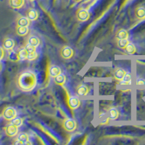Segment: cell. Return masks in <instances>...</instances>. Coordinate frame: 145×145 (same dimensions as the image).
<instances>
[{
    "label": "cell",
    "instance_id": "obj_1",
    "mask_svg": "<svg viewBox=\"0 0 145 145\" xmlns=\"http://www.w3.org/2000/svg\"><path fill=\"white\" fill-rule=\"evenodd\" d=\"M37 84L36 75L31 71H26L18 76L17 85L18 88L25 91H29L34 89Z\"/></svg>",
    "mask_w": 145,
    "mask_h": 145
},
{
    "label": "cell",
    "instance_id": "obj_2",
    "mask_svg": "<svg viewBox=\"0 0 145 145\" xmlns=\"http://www.w3.org/2000/svg\"><path fill=\"white\" fill-rule=\"evenodd\" d=\"M2 117L6 120H13L15 117H17V111L14 107H7L2 112Z\"/></svg>",
    "mask_w": 145,
    "mask_h": 145
},
{
    "label": "cell",
    "instance_id": "obj_3",
    "mask_svg": "<svg viewBox=\"0 0 145 145\" xmlns=\"http://www.w3.org/2000/svg\"><path fill=\"white\" fill-rule=\"evenodd\" d=\"M63 128L65 130L67 131L72 132L76 129L77 124H76V120L72 118H67L63 121Z\"/></svg>",
    "mask_w": 145,
    "mask_h": 145
},
{
    "label": "cell",
    "instance_id": "obj_4",
    "mask_svg": "<svg viewBox=\"0 0 145 145\" xmlns=\"http://www.w3.org/2000/svg\"><path fill=\"white\" fill-rule=\"evenodd\" d=\"M73 54H74V51L69 46H64L60 50V55L63 59H71L73 56Z\"/></svg>",
    "mask_w": 145,
    "mask_h": 145
},
{
    "label": "cell",
    "instance_id": "obj_5",
    "mask_svg": "<svg viewBox=\"0 0 145 145\" xmlns=\"http://www.w3.org/2000/svg\"><path fill=\"white\" fill-rule=\"evenodd\" d=\"M18 127L13 125L12 123L9 124L5 127V134L9 137H14L18 134Z\"/></svg>",
    "mask_w": 145,
    "mask_h": 145
},
{
    "label": "cell",
    "instance_id": "obj_6",
    "mask_svg": "<svg viewBox=\"0 0 145 145\" xmlns=\"http://www.w3.org/2000/svg\"><path fill=\"white\" fill-rule=\"evenodd\" d=\"M76 17H77V19L79 21L85 22L89 20L90 15H89V12H88V10H86V9H80L79 10H78Z\"/></svg>",
    "mask_w": 145,
    "mask_h": 145
},
{
    "label": "cell",
    "instance_id": "obj_7",
    "mask_svg": "<svg viewBox=\"0 0 145 145\" xmlns=\"http://www.w3.org/2000/svg\"><path fill=\"white\" fill-rule=\"evenodd\" d=\"M15 46V41L10 38L5 39L3 41V48L7 51H12Z\"/></svg>",
    "mask_w": 145,
    "mask_h": 145
},
{
    "label": "cell",
    "instance_id": "obj_8",
    "mask_svg": "<svg viewBox=\"0 0 145 145\" xmlns=\"http://www.w3.org/2000/svg\"><path fill=\"white\" fill-rule=\"evenodd\" d=\"M61 69L57 65H52L49 69V74L53 78L57 76L58 75L61 74Z\"/></svg>",
    "mask_w": 145,
    "mask_h": 145
},
{
    "label": "cell",
    "instance_id": "obj_9",
    "mask_svg": "<svg viewBox=\"0 0 145 145\" xmlns=\"http://www.w3.org/2000/svg\"><path fill=\"white\" fill-rule=\"evenodd\" d=\"M24 0H9L10 6L13 9H20L24 5Z\"/></svg>",
    "mask_w": 145,
    "mask_h": 145
},
{
    "label": "cell",
    "instance_id": "obj_10",
    "mask_svg": "<svg viewBox=\"0 0 145 145\" xmlns=\"http://www.w3.org/2000/svg\"><path fill=\"white\" fill-rule=\"evenodd\" d=\"M26 17L31 21H34V20H37V18L39 17L38 12L34 10V9H30L27 11Z\"/></svg>",
    "mask_w": 145,
    "mask_h": 145
},
{
    "label": "cell",
    "instance_id": "obj_11",
    "mask_svg": "<svg viewBox=\"0 0 145 145\" xmlns=\"http://www.w3.org/2000/svg\"><path fill=\"white\" fill-rule=\"evenodd\" d=\"M31 20L27 17H20L17 20V25L18 26H28L30 24Z\"/></svg>",
    "mask_w": 145,
    "mask_h": 145
},
{
    "label": "cell",
    "instance_id": "obj_12",
    "mask_svg": "<svg viewBox=\"0 0 145 145\" xmlns=\"http://www.w3.org/2000/svg\"><path fill=\"white\" fill-rule=\"evenodd\" d=\"M68 103H69L70 107L73 109V110L78 108L80 105L79 99H78L77 97H72L70 98L69 101H68Z\"/></svg>",
    "mask_w": 145,
    "mask_h": 145
},
{
    "label": "cell",
    "instance_id": "obj_13",
    "mask_svg": "<svg viewBox=\"0 0 145 145\" xmlns=\"http://www.w3.org/2000/svg\"><path fill=\"white\" fill-rule=\"evenodd\" d=\"M125 73H126V72L123 69H120H120H117L114 72V77L118 81H121L124 76H125Z\"/></svg>",
    "mask_w": 145,
    "mask_h": 145
},
{
    "label": "cell",
    "instance_id": "obj_14",
    "mask_svg": "<svg viewBox=\"0 0 145 145\" xmlns=\"http://www.w3.org/2000/svg\"><path fill=\"white\" fill-rule=\"evenodd\" d=\"M16 33L20 36H25L28 33V26H17Z\"/></svg>",
    "mask_w": 145,
    "mask_h": 145
},
{
    "label": "cell",
    "instance_id": "obj_15",
    "mask_svg": "<svg viewBox=\"0 0 145 145\" xmlns=\"http://www.w3.org/2000/svg\"><path fill=\"white\" fill-rule=\"evenodd\" d=\"M89 93V89L85 85H80L77 88V94L79 96H86Z\"/></svg>",
    "mask_w": 145,
    "mask_h": 145
},
{
    "label": "cell",
    "instance_id": "obj_16",
    "mask_svg": "<svg viewBox=\"0 0 145 145\" xmlns=\"http://www.w3.org/2000/svg\"><path fill=\"white\" fill-rule=\"evenodd\" d=\"M66 81V77L65 75L63 74H59L57 76H56L55 78H54V83L59 86H63V84L65 83Z\"/></svg>",
    "mask_w": 145,
    "mask_h": 145
},
{
    "label": "cell",
    "instance_id": "obj_17",
    "mask_svg": "<svg viewBox=\"0 0 145 145\" xmlns=\"http://www.w3.org/2000/svg\"><path fill=\"white\" fill-rule=\"evenodd\" d=\"M135 15L137 18L139 20H143L145 19V8L144 7H138L136 10Z\"/></svg>",
    "mask_w": 145,
    "mask_h": 145
},
{
    "label": "cell",
    "instance_id": "obj_18",
    "mask_svg": "<svg viewBox=\"0 0 145 145\" xmlns=\"http://www.w3.org/2000/svg\"><path fill=\"white\" fill-rule=\"evenodd\" d=\"M27 44L32 45V46H35V47H37L40 44V39L37 36H32L31 37H29V39H28V43Z\"/></svg>",
    "mask_w": 145,
    "mask_h": 145
},
{
    "label": "cell",
    "instance_id": "obj_19",
    "mask_svg": "<svg viewBox=\"0 0 145 145\" xmlns=\"http://www.w3.org/2000/svg\"><path fill=\"white\" fill-rule=\"evenodd\" d=\"M116 38L118 39H125L129 38V33L125 29H120L118 31Z\"/></svg>",
    "mask_w": 145,
    "mask_h": 145
},
{
    "label": "cell",
    "instance_id": "obj_20",
    "mask_svg": "<svg viewBox=\"0 0 145 145\" xmlns=\"http://www.w3.org/2000/svg\"><path fill=\"white\" fill-rule=\"evenodd\" d=\"M18 139H19L20 141H21L24 144H31L29 142V137L27 134L25 133H20L18 137Z\"/></svg>",
    "mask_w": 145,
    "mask_h": 145
},
{
    "label": "cell",
    "instance_id": "obj_21",
    "mask_svg": "<svg viewBox=\"0 0 145 145\" xmlns=\"http://www.w3.org/2000/svg\"><path fill=\"white\" fill-rule=\"evenodd\" d=\"M18 57H19V59H20V60H25V59H27V58H28V52L25 47L20 49V50H19V52H18Z\"/></svg>",
    "mask_w": 145,
    "mask_h": 145
},
{
    "label": "cell",
    "instance_id": "obj_22",
    "mask_svg": "<svg viewBox=\"0 0 145 145\" xmlns=\"http://www.w3.org/2000/svg\"><path fill=\"white\" fill-rule=\"evenodd\" d=\"M109 118L112 120H116L119 116L118 110L116 108H111L108 112Z\"/></svg>",
    "mask_w": 145,
    "mask_h": 145
},
{
    "label": "cell",
    "instance_id": "obj_23",
    "mask_svg": "<svg viewBox=\"0 0 145 145\" xmlns=\"http://www.w3.org/2000/svg\"><path fill=\"white\" fill-rule=\"evenodd\" d=\"M125 50L126 51V52L129 54H134L136 52V51H137L135 45L133 43H129V42L127 44L126 47L125 48Z\"/></svg>",
    "mask_w": 145,
    "mask_h": 145
},
{
    "label": "cell",
    "instance_id": "obj_24",
    "mask_svg": "<svg viewBox=\"0 0 145 145\" xmlns=\"http://www.w3.org/2000/svg\"><path fill=\"white\" fill-rule=\"evenodd\" d=\"M131 84V74L130 72H126L123 80L121 81V84L129 85Z\"/></svg>",
    "mask_w": 145,
    "mask_h": 145
},
{
    "label": "cell",
    "instance_id": "obj_25",
    "mask_svg": "<svg viewBox=\"0 0 145 145\" xmlns=\"http://www.w3.org/2000/svg\"><path fill=\"white\" fill-rule=\"evenodd\" d=\"M12 122L11 123H12L13 125H16L17 127H20L23 125V120L20 117H15L13 120H11Z\"/></svg>",
    "mask_w": 145,
    "mask_h": 145
},
{
    "label": "cell",
    "instance_id": "obj_26",
    "mask_svg": "<svg viewBox=\"0 0 145 145\" xmlns=\"http://www.w3.org/2000/svg\"><path fill=\"white\" fill-rule=\"evenodd\" d=\"M128 44H129L128 39H118V46L120 49H125Z\"/></svg>",
    "mask_w": 145,
    "mask_h": 145
},
{
    "label": "cell",
    "instance_id": "obj_27",
    "mask_svg": "<svg viewBox=\"0 0 145 145\" xmlns=\"http://www.w3.org/2000/svg\"><path fill=\"white\" fill-rule=\"evenodd\" d=\"M9 58L10 59H11L12 61H18L19 60V57H18V53H15L14 52H10V54H9Z\"/></svg>",
    "mask_w": 145,
    "mask_h": 145
},
{
    "label": "cell",
    "instance_id": "obj_28",
    "mask_svg": "<svg viewBox=\"0 0 145 145\" xmlns=\"http://www.w3.org/2000/svg\"><path fill=\"white\" fill-rule=\"evenodd\" d=\"M37 56H38V54H37V52L36 51L28 53V58L27 59L28 60H30V61H32V60H34L37 58Z\"/></svg>",
    "mask_w": 145,
    "mask_h": 145
},
{
    "label": "cell",
    "instance_id": "obj_29",
    "mask_svg": "<svg viewBox=\"0 0 145 145\" xmlns=\"http://www.w3.org/2000/svg\"><path fill=\"white\" fill-rule=\"evenodd\" d=\"M25 49H26V50L28 51V53L30 52H34V51H36V47H35V46H32V45L31 44H27L26 46H25Z\"/></svg>",
    "mask_w": 145,
    "mask_h": 145
},
{
    "label": "cell",
    "instance_id": "obj_30",
    "mask_svg": "<svg viewBox=\"0 0 145 145\" xmlns=\"http://www.w3.org/2000/svg\"><path fill=\"white\" fill-rule=\"evenodd\" d=\"M136 84L138 86H145V79H144V78H138L137 80Z\"/></svg>",
    "mask_w": 145,
    "mask_h": 145
},
{
    "label": "cell",
    "instance_id": "obj_31",
    "mask_svg": "<svg viewBox=\"0 0 145 145\" xmlns=\"http://www.w3.org/2000/svg\"><path fill=\"white\" fill-rule=\"evenodd\" d=\"M4 57H5V50L3 47L0 46V60H2Z\"/></svg>",
    "mask_w": 145,
    "mask_h": 145
},
{
    "label": "cell",
    "instance_id": "obj_32",
    "mask_svg": "<svg viewBox=\"0 0 145 145\" xmlns=\"http://www.w3.org/2000/svg\"><path fill=\"white\" fill-rule=\"evenodd\" d=\"M75 2H81V0H74Z\"/></svg>",
    "mask_w": 145,
    "mask_h": 145
},
{
    "label": "cell",
    "instance_id": "obj_33",
    "mask_svg": "<svg viewBox=\"0 0 145 145\" xmlns=\"http://www.w3.org/2000/svg\"><path fill=\"white\" fill-rule=\"evenodd\" d=\"M28 1H31V2H32V1H34V0H28Z\"/></svg>",
    "mask_w": 145,
    "mask_h": 145
}]
</instances>
